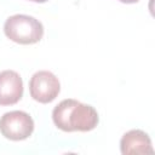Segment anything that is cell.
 Listing matches in <instances>:
<instances>
[{"label": "cell", "mask_w": 155, "mask_h": 155, "mask_svg": "<svg viewBox=\"0 0 155 155\" xmlns=\"http://www.w3.org/2000/svg\"><path fill=\"white\" fill-rule=\"evenodd\" d=\"M52 120L64 132H87L93 130L99 122L98 113L92 105L73 98L63 99L53 108Z\"/></svg>", "instance_id": "1"}, {"label": "cell", "mask_w": 155, "mask_h": 155, "mask_svg": "<svg viewBox=\"0 0 155 155\" xmlns=\"http://www.w3.org/2000/svg\"><path fill=\"white\" fill-rule=\"evenodd\" d=\"M5 35L13 42L22 45L36 44L42 39V23L33 16L13 15L10 16L4 24Z\"/></svg>", "instance_id": "2"}, {"label": "cell", "mask_w": 155, "mask_h": 155, "mask_svg": "<svg viewBox=\"0 0 155 155\" xmlns=\"http://www.w3.org/2000/svg\"><path fill=\"white\" fill-rule=\"evenodd\" d=\"M33 131L34 121L31 116L25 111H7L0 119V132L7 139L23 140L31 136Z\"/></svg>", "instance_id": "3"}, {"label": "cell", "mask_w": 155, "mask_h": 155, "mask_svg": "<svg viewBox=\"0 0 155 155\" xmlns=\"http://www.w3.org/2000/svg\"><path fill=\"white\" fill-rule=\"evenodd\" d=\"M61 84L58 78L48 70L36 71L29 80V92L34 101L50 103L58 96Z\"/></svg>", "instance_id": "4"}, {"label": "cell", "mask_w": 155, "mask_h": 155, "mask_svg": "<svg viewBox=\"0 0 155 155\" xmlns=\"http://www.w3.org/2000/svg\"><path fill=\"white\" fill-rule=\"evenodd\" d=\"M23 96V81L15 70L0 73V105L16 104Z\"/></svg>", "instance_id": "5"}, {"label": "cell", "mask_w": 155, "mask_h": 155, "mask_svg": "<svg viewBox=\"0 0 155 155\" xmlns=\"http://www.w3.org/2000/svg\"><path fill=\"white\" fill-rule=\"evenodd\" d=\"M120 150L124 155L154 153L150 137L142 130H131L126 132L120 140Z\"/></svg>", "instance_id": "6"}, {"label": "cell", "mask_w": 155, "mask_h": 155, "mask_svg": "<svg viewBox=\"0 0 155 155\" xmlns=\"http://www.w3.org/2000/svg\"><path fill=\"white\" fill-rule=\"evenodd\" d=\"M119 1H121L124 4H134V2H137L139 0H119Z\"/></svg>", "instance_id": "7"}, {"label": "cell", "mask_w": 155, "mask_h": 155, "mask_svg": "<svg viewBox=\"0 0 155 155\" xmlns=\"http://www.w3.org/2000/svg\"><path fill=\"white\" fill-rule=\"evenodd\" d=\"M29 1H34V2H46L48 0H29Z\"/></svg>", "instance_id": "8"}]
</instances>
